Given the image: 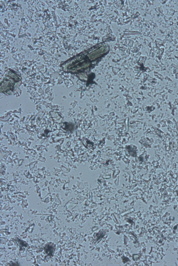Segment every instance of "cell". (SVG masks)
<instances>
[{"instance_id": "1", "label": "cell", "mask_w": 178, "mask_h": 266, "mask_svg": "<svg viewBox=\"0 0 178 266\" xmlns=\"http://www.w3.org/2000/svg\"><path fill=\"white\" fill-rule=\"evenodd\" d=\"M55 249V245L52 243H50L45 246L44 252L47 258H51L54 255Z\"/></svg>"}]
</instances>
